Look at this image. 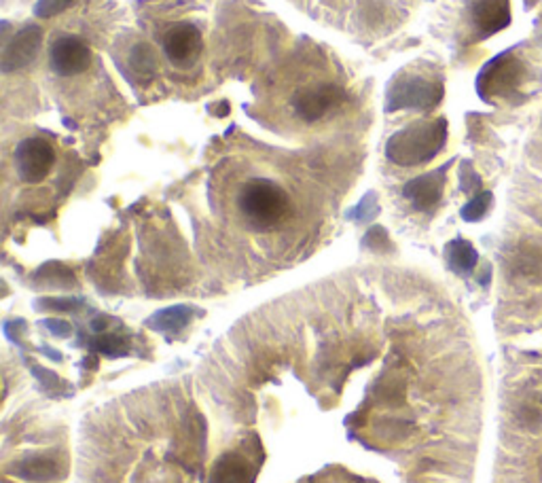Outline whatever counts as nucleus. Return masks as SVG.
Segmentation results:
<instances>
[{"label":"nucleus","instance_id":"1","mask_svg":"<svg viewBox=\"0 0 542 483\" xmlns=\"http://www.w3.org/2000/svg\"><path fill=\"white\" fill-rule=\"evenodd\" d=\"M235 206L241 221L258 233L284 225L292 210L286 189L267 176H255L241 182L235 195Z\"/></svg>","mask_w":542,"mask_h":483},{"label":"nucleus","instance_id":"2","mask_svg":"<svg viewBox=\"0 0 542 483\" xmlns=\"http://www.w3.org/2000/svg\"><path fill=\"white\" fill-rule=\"evenodd\" d=\"M447 140V121H418L388 142V157L399 165L426 164L441 151Z\"/></svg>","mask_w":542,"mask_h":483},{"label":"nucleus","instance_id":"3","mask_svg":"<svg viewBox=\"0 0 542 483\" xmlns=\"http://www.w3.org/2000/svg\"><path fill=\"white\" fill-rule=\"evenodd\" d=\"M443 83L424 79L418 72H401L392 80L388 89V111L399 108H415V111H430L441 102Z\"/></svg>","mask_w":542,"mask_h":483},{"label":"nucleus","instance_id":"4","mask_svg":"<svg viewBox=\"0 0 542 483\" xmlns=\"http://www.w3.org/2000/svg\"><path fill=\"white\" fill-rule=\"evenodd\" d=\"M521 77H523L521 62H519L511 51H506V54L498 55L495 60L489 62V64L481 71V74H478L477 80L478 96L486 97V100H492V97L498 96H509L511 91L517 88Z\"/></svg>","mask_w":542,"mask_h":483},{"label":"nucleus","instance_id":"5","mask_svg":"<svg viewBox=\"0 0 542 483\" xmlns=\"http://www.w3.org/2000/svg\"><path fill=\"white\" fill-rule=\"evenodd\" d=\"M17 174L26 182H40L54 165V148L43 138H26L15 148Z\"/></svg>","mask_w":542,"mask_h":483},{"label":"nucleus","instance_id":"6","mask_svg":"<svg viewBox=\"0 0 542 483\" xmlns=\"http://www.w3.org/2000/svg\"><path fill=\"white\" fill-rule=\"evenodd\" d=\"M201 49H204V38H201L199 28L189 21L170 26L168 32L164 34V51L176 66L193 64Z\"/></svg>","mask_w":542,"mask_h":483},{"label":"nucleus","instance_id":"7","mask_svg":"<svg viewBox=\"0 0 542 483\" xmlns=\"http://www.w3.org/2000/svg\"><path fill=\"white\" fill-rule=\"evenodd\" d=\"M342 100V89L333 83H314L309 88H303L297 91L292 106L295 113L303 121H318L325 117L326 113H331L333 108L339 105Z\"/></svg>","mask_w":542,"mask_h":483},{"label":"nucleus","instance_id":"8","mask_svg":"<svg viewBox=\"0 0 542 483\" xmlns=\"http://www.w3.org/2000/svg\"><path fill=\"white\" fill-rule=\"evenodd\" d=\"M51 66L57 74L74 77L88 71L91 62V51L79 37H62L51 47Z\"/></svg>","mask_w":542,"mask_h":483},{"label":"nucleus","instance_id":"9","mask_svg":"<svg viewBox=\"0 0 542 483\" xmlns=\"http://www.w3.org/2000/svg\"><path fill=\"white\" fill-rule=\"evenodd\" d=\"M40 43H43V32L38 26H26L24 30L17 32L3 51V71L11 72L30 64L38 54Z\"/></svg>","mask_w":542,"mask_h":483},{"label":"nucleus","instance_id":"10","mask_svg":"<svg viewBox=\"0 0 542 483\" xmlns=\"http://www.w3.org/2000/svg\"><path fill=\"white\" fill-rule=\"evenodd\" d=\"M470 15L478 37H492L511 24L509 0H472Z\"/></svg>","mask_w":542,"mask_h":483},{"label":"nucleus","instance_id":"11","mask_svg":"<svg viewBox=\"0 0 542 483\" xmlns=\"http://www.w3.org/2000/svg\"><path fill=\"white\" fill-rule=\"evenodd\" d=\"M210 483H255V469L241 453L227 452L212 469Z\"/></svg>","mask_w":542,"mask_h":483},{"label":"nucleus","instance_id":"12","mask_svg":"<svg viewBox=\"0 0 542 483\" xmlns=\"http://www.w3.org/2000/svg\"><path fill=\"white\" fill-rule=\"evenodd\" d=\"M443 172H432V174L419 176L405 187V198L411 201L418 210H430L441 199L443 191Z\"/></svg>","mask_w":542,"mask_h":483},{"label":"nucleus","instance_id":"13","mask_svg":"<svg viewBox=\"0 0 542 483\" xmlns=\"http://www.w3.org/2000/svg\"><path fill=\"white\" fill-rule=\"evenodd\" d=\"M15 475L28 481H51L60 475V467L49 456H32L15 469Z\"/></svg>","mask_w":542,"mask_h":483},{"label":"nucleus","instance_id":"14","mask_svg":"<svg viewBox=\"0 0 542 483\" xmlns=\"http://www.w3.org/2000/svg\"><path fill=\"white\" fill-rule=\"evenodd\" d=\"M477 258H478L477 250L472 249L470 242L455 240L447 246V261H449V266H452L453 272L469 274L470 269H475Z\"/></svg>","mask_w":542,"mask_h":483},{"label":"nucleus","instance_id":"15","mask_svg":"<svg viewBox=\"0 0 542 483\" xmlns=\"http://www.w3.org/2000/svg\"><path fill=\"white\" fill-rule=\"evenodd\" d=\"M187 320H189L187 308H172L165 309V312H159L155 318L148 320V325L159 331H178L187 325Z\"/></svg>","mask_w":542,"mask_h":483},{"label":"nucleus","instance_id":"16","mask_svg":"<svg viewBox=\"0 0 542 483\" xmlns=\"http://www.w3.org/2000/svg\"><path fill=\"white\" fill-rule=\"evenodd\" d=\"M492 193H478L475 199H470L469 204L462 208V216L466 221H478V218L486 216V212L489 210V206H492Z\"/></svg>","mask_w":542,"mask_h":483},{"label":"nucleus","instance_id":"17","mask_svg":"<svg viewBox=\"0 0 542 483\" xmlns=\"http://www.w3.org/2000/svg\"><path fill=\"white\" fill-rule=\"evenodd\" d=\"M72 0H38L37 7H34V13L38 17H54L62 11L68 9Z\"/></svg>","mask_w":542,"mask_h":483}]
</instances>
